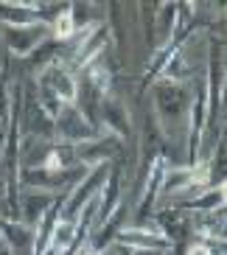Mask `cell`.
<instances>
[{"label":"cell","mask_w":227,"mask_h":255,"mask_svg":"<svg viewBox=\"0 0 227 255\" xmlns=\"http://www.w3.org/2000/svg\"><path fill=\"white\" fill-rule=\"evenodd\" d=\"M188 255H211V250H208V247H191Z\"/></svg>","instance_id":"2"},{"label":"cell","mask_w":227,"mask_h":255,"mask_svg":"<svg viewBox=\"0 0 227 255\" xmlns=\"http://www.w3.org/2000/svg\"><path fill=\"white\" fill-rule=\"evenodd\" d=\"M73 31H76V23H73V14H70V11H62V14L53 20V34H56V39L73 37Z\"/></svg>","instance_id":"1"},{"label":"cell","mask_w":227,"mask_h":255,"mask_svg":"<svg viewBox=\"0 0 227 255\" xmlns=\"http://www.w3.org/2000/svg\"><path fill=\"white\" fill-rule=\"evenodd\" d=\"M219 194H222V202H227V182L222 185V191H219Z\"/></svg>","instance_id":"3"}]
</instances>
